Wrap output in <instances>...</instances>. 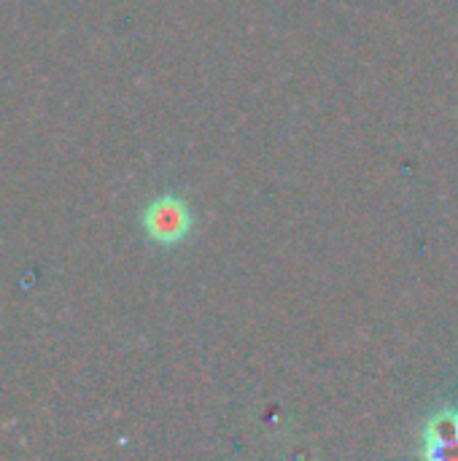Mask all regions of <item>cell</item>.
I'll use <instances>...</instances> for the list:
<instances>
[{
	"label": "cell",
	"mask_w": 458,
	"mask_h": 461,
	"mask_svg": "<svg viewBox=\"0 0 458 461\" xmlns=\"http://www.w3.org/2000/svg\"><path fill=\"white\" fill-rule=\"evenodd\" d=\"M194 227L192 211L184 200L165 194L148 203V208L143 211V230L154 243L162 246H175L184 238H189Z\"/></svg>",
	"instance_id": "obj_1"
},
{
	"label": "cell",
	"mask_w": 458,
	"mask_h": 461,
	"mask_svg": "<svg viewBox=\"0 0 458 461\" xmlns=\"http://www.w3.org/2000/svg\"><path fill=\"white\" fill-rule=\"evenodd\" d=\"M424 456L427 459L458 461V411L448 408L427 421L424 429Z\"/></svg>",
	"instance_id": "obj_2"
}]
</instances>
